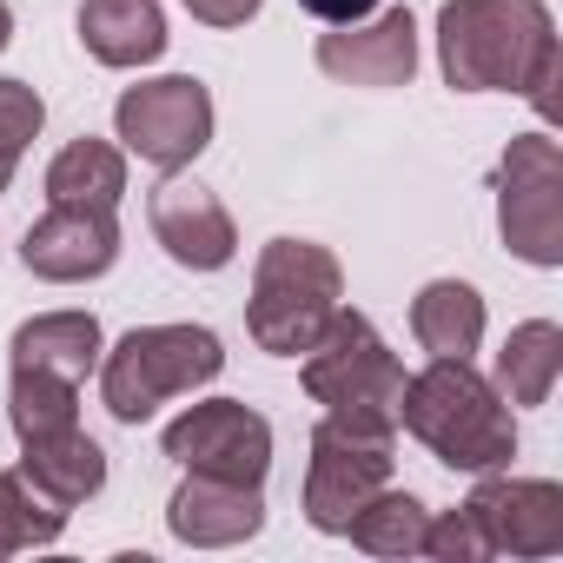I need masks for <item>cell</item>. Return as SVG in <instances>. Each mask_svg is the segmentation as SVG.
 <instances>
[{"instance_id":"obj_1","label":"cell","mask_w":563,"mask_h":563,"mask_svg":"<svg viewBox=\"0 0 563 563\" xmlns=\"http://www.w3.org/2000/svg\"><path fill=\"white\" fill-rule=\"evenodd\" d=\"M398 431H411L438 464L464 477L510 471L517 457V418L471 358H431L418 378H405Z\"/></svg>"},{"instance_id":"obj_2","label":"cell","mask_w":563,"mask_h":563,"mask_svg":"<svg viewBox=\"0 0 563 563\" xmlns=\"http://www.w3.org/2000/svg\"><path fill=\"white\" fill-rule=\"evenodd\" d=\"M556 47L543 0H444L438 67L457 93H523L537 60Z\"/></svg>"},{"instance_id":"obj_3","label":"cell","mask_w":563,"mask_h":563,"mask_svg":"<svg viewBox=\"0 0 563 563\" xmlns=\"http://www.w3.org/2000/svg\"><path fill=\"white\" fill-rule=\"evenodd\" d=\"M345 306V265L319 239H265L252 265V299H245V332L272 358H299L312 339L332 325Z\"/></svg>"},{"instance_id":"obj_4","label":"cell","mask_w":563,"mask_h":563,"mask_svg":"<svg viewBox=\"0 0 563 563\" xmlns=\"http://www.w3.org/2000/svg\"><path fill=\"white\" fill-rule=\"evenodd\" d=\"M299 378L312 391V405H325V418L372 431V438H398V405H405V365L398 352L378 339V325L352 306L332 312V325L312 339V352H299Z\"/></svg>"},{"instance_id":"obj_5","label":"cell","mask_w":563,"mask_h":563,"mask_svg":"<svg viewBox=\"0 0 563 563\" xmlns=\"http://www.w3.org/2000/svg\"><path fill=\"white\" fill-rule=\"evenodd\" d=\"M225 372V345L206 325H133L113 352H100V398L120 424H146L159 405L212 385Z\"/></svg>"},{"instance_id":"obj_6","label":"cell","mask_w":563,"mask_h":563,"mask_svg":"<svg viewBox=\"0 0 563 563\" xmlns=\"http://www.w3.org/2000/svg\"><path fill=\"white\" fill-rule=\"evenodd\" d=\"M497 232L510 258L556 272L563 265V146L550 133H517L497 159Z\"/></svg>"},{"instance_id":"obj_7","label":"cell","mask_w":563,"mask_h":563,"mask_svg":"<svg viewBox=\"0 0 563 563\" xmlns=\"http://www.w3.org/2000/svg\"><path fill=\"white\" fill-rule=\"evenodd\" d=\"M113 140L120 153L146 159L153 173H186L212 146V93L192 74H159L120 93L113 107Z\"/></svg>"},{"instance_id":"obj_8","label":"cell","mask_w":563,"mask_h":563,"mask_svg":"<svg viewBox=\"0 0 563 563\" xmlns=\"http://www.w3.org/2000/svg\"><path fill=\"white\" fill-rule=\"evenodd\" d=\"M159 451L179 471H199V477L265 484V471H272V424L245 398H206V405H186L159 431Z\"/></svg>"},{"instance_id":"obj_9","label":"cell","mask_w":563,"mask_h":563,"mask_svg":"<svg viewBox=\"0 0 563 563\" xmlns=\"http://www.w3.org/2000/svg\"><path fill=\"white\" fill-rule=\"evenodd\" d=\"M385 484H391V438L352 431L339 418H325L312 431V464H306V523L312 530L345 537L358 504L378 497Z\"/></svg>"},{"instance_id":"obj_10","label":"cell","mask_w":563,"mask_h":563,"mask_svg":"<svg viewBox=\"0 0 563 563\" xmlns=\"http://www.w3.org/2000/svg\"><path fill=\"white\" fill-rule=\"evenodd\" d=\"M464 510L477 517L490 556H556L563 550V484H550V477L484 471L477 490L464 497Z\"/></svg>"},{"instance_id":"obj_11","label":"cell","mask_w":563,"mask_h":563,"mask_svg":"<svg viewBox=\"0 0 563 563\" xmlns=\"http://www.w3.org/2000/svg\"><path fill=\"white\" fill-rule=\"evenodd\" d=\"M319 74L339 87H365V93H391L411 87L418 74V21L411 8H385L378 21H352L319 34Z\"/></svg>"},{"instance_id":"obj_12","label":"cell","mask_w":563,"mask_h":563,"mask_svg":"<svg viewBox=\"0 0 563 563\" xmlns=\"http://www.w3.org/2000/svg\"><path fill=\"white\" fill-rule=\"evenodd\" d=\"M120 258V219L93 212V206H47L27 239H21V265L47 286H87V278H107Z\"/></svg>"},{"instance_id":"obj_13","label":"cell","mask_w":563,"mask_h":563,"mask_svg":"<svg viewBox=\"0 0 563 563\" xmlns=\"http://www.w3.org/2000/svg\"><path fill=\"white\" fill-rule=\"evenodd\" d=\"M146 219H153V239L166 245V258L186 272H225L239 258V225L219 206V192H206L199 179L166 173L146 199Z\"/></svg>"},{"instance_id":"obj_14","label":"cell","mask_w":563,"mask_h":563,"mask_svg":"<svg viewBox=\"0 0 563 563\" xmlns=\"http://www.w3.org/2000/svg\"><path fill=\"white\" fill-rule=\"evenodd\" d=\"M166 530L192 550H232L265 530V497H258V484H225V477L186 471V484L166 497Z\"/></svg>"},{"instance_id":"obj_15","label":"cell","mask_w":563,"mask_h":563,"mask_svg":"<svg viewBox=\"0 0 563 563\" xmlns=\"http://www.w3.org/2000/svg\"><path fill=\"white\" fill-rule=\"evenodd\" d=\"M166 8L159 0H80V47L100 67H153L166 54Z\"/></svg>"},{"instance_id":"obj_16","label":"cell","mask_w":563,"mask_h":563,"mask_svg":"<svg viewBox=\"0 0 563 563\" xmlns=\"http://www.w3.org/2000/svg\"><path fill=\"white\" fill-rule=\"evenodd\" d=\"M21 471L34 490H47L60 510H80L87 497L107 490V451L74 424V431H54V438H34L21 444Z\"/></svg>"},{"instance_id":"obj_17","label":"cell","mask_w":563,"mask_h":563,"mask_svg":"<svg viewBox=\"0 0 563 563\" xmlns=\"http://www.w3.org/2000/svg\"><path fill=\"white\" fill-rule=\"evenodd\" d=\"M100 352H107V332H100L93 312H41V319H27V325L14 332V345H8L14 365L60 372V378H74V385H80L87 372H100Z\"/></svg>"},{"instance_id":"obj_18","label":"cell","mask_w":563,"mask_h":563,"mask_svg":"<svg viewBox=\"0 0 563 563\" xmlns=\"http://www.w3.org/2000/svg\"><path fill=\"white\" fill-rule=\"evenodd\" d=\"M484 292L464 286V278H431V286L411 299V339L431 358H477L484 345Z\"/></svg>"},{"instance_id":"obj_19","label":"cell","mask_w":563,"mask_h":563,"mask_svg":"<svg viewBox=\"0 0 563 563\" xmlns=\"http://www.w3.org/2000/svg\"><path fill=\"white\" fill-rule=\"evenodd\" d=\"M126 199V153L113 140H67L47 166V206H93V212H120Z\"/></svg>"},{"instance_id":"obj_20","label":"cell","mask_w":563,"mask_h":563,"mask_svg":"<svg viewBox=\"0 0 563 563\" xmlns=\"http://www.w3.org/2000/svg\"><path fill=\"white\" fill-rule=\"evenodd\" d=\"M556 378H563V325H556V319H523V325H510V339H504V352H497V365H490L497 398H504V405H550Z\"/></svg>"},{"instance_id":"obj_21","label":"cell","mask_w":563,"mask_h":563,"mask_svg":"<svg viewBox=\"0 0 563 563\" xmlns=\"http://www.w3.org/2000/svg\"><path fill=\"white\" fill-rule=\"evenodd\" d=\"M8 424H14L21 444L54 438V431H74V424H80V385L60 378V372L14 365V385H8Z\"/></svg>"},{"instance_id":"obj_22","label":"cell","mask_w":563,"mask_h":563,"mask_svg":"<svg viewBox=\"0 0 563 563\" xmlns=\"http://www.w3.org/2000/svg\"><path fill=\"white\" fill-rule=\"evenodd\" d=\"M424 523H431V510L411 497V490H378V497H365L358 504V517L345 523V537L365 550V556H418L424 550Z\"/></svg>"},{"instance_id":"obj_23","label":"cell","mask_w":563,"mask_h":563,"mask_svg":"<svg viewBox=\"0 0 563 563\" xmlns=\"http://www.w3.org/2000/svg\"><path fill=\"white\" fill-rule=\"evenodd\" d=\"M67 517H74V510H60L47 490H34L27 471H0V556L60 543Z\"/></svg>"},{"instance_id":"obj_24","label":"cell","mask_w":563,"mask_h":563,"mask_svg":"<svg viewBox=\"0 0 563 563\" xmlns=\"http://www.w3.org/2000/svg\"><path fill=\"white\" fill-rule=\"evenodd\" d=\"M418 556H438V563H484L490 543H484L477 517L457 504V510H438V517L424 523V550H418Z\"/></svg>"},{"instance_id":"obj_25","label":"cell","mask_w":563,"mask_h":563,"mask_svg":"<svg viewBox=\"0 0 563 563\" xmlns=\"http://www.w3.org/2000/svg\"><path fill=\"white\" fill-rule=\"evenodd\" d=\"M47 126V100L27 87V80H0V146H14L27 153Z\"/></svg>"},{"instance_id":"obj_26","label":"cell","mask_w":563,"mask_h":563,"mask_svg":"<svg viewBox=\"0 0 563 563\" xmlns=\"http://www.w3.org/2000/svg\"><path fill=\"white\" fill-rule=\"evenodd\" d=\"M556 80H563V47H550V54L537 60V74H530V87H523V100L537 107V120H543V126L556 120Z\"/></svg>"},{"instance_id":"obj_27","label":"cell","mask_w":563,"mask_h":563,"mask_svg":"<svg viewBox=\"0 0 563 563\" xmlns=\"http://www.w3.org/2000/svg\"><path fill=\"white\" fill-rule=\"evenodd\" d=\"M258 8H265V0H186V14H192L199 27H219V34H225V27H245Z\"/></svg>"},{"instance_id":"obj_28","label":"cell","mask_w":563,"mask_h":563,"mask_svg":"<svg viewBox=\"0 0 563 563\" xmlns=\"http://www.w3.org/2000/svg\"><path fill=\"white\" fill-rule=\"evenodd\" d=\"M299 8L312 14V21H325V27H352V21H365L378 0H299Z\"/></svg>"},{"instance_id":"obj_29","label":"cell","mask_w":563,"mask_h":563,"mask_svg":"<svg viewBox=\"0 0 563 563\" xmlns=\"http://www.w3.org/2000/svg\"><path fill=\"white\" fill-rule=\"evenodd\" d=\"M14 166H21V153H14V146H0V192L14 186Z\"/></svg>"},{"instance_id":"obj_30","label":"cell","mask_w":563,"mask_h":563,"mask_svg":"<svg viewBox=\"0 0 563 563\" xmlns=\"http://www.w3.org/2000/svg\"><path fill=\"white\" fill-rule=\"evenodd\" d=\"M8 41H14V8L0 0V54H8Z\"/></svg>"}]
</instances>
